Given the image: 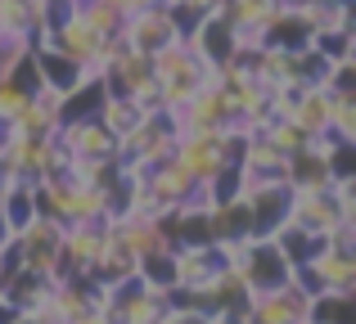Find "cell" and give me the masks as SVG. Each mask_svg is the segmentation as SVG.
Segmentation results:
<instances>
[{
  "label": "cell",
  "mask_w": 356,
  "mask_h": 324,
  "mask_svg": "<svg viewBox=\"0 0 356 324\" xmlns=\"http://www.w3.org/2000/svg\"><path fill=\"white\" fill-rule=\"evenodd\" d=\"M154 77L163 86V104L167 108H185L203 86H208V63H199V54L185 41L167 45L163 54H154Z\"/></svg>",
  "instance_id": "obj_1"
},
{
  "label": "cell",
  "mask_w": 356,
  "mask_h": 324,
  "mask_svg": "<svg viewBox=\"0 0 356 324\" xmlns=\"http://www.w3.org/2000/svg\"><path fill=\"white\" fill-rule=\"evenodd\" d=\"M172 144H176V117L167 113V108L145 113L136 131L122 135V167H127L131 176H140V171H149V167H158L163 158H172Z\"/></svg>",
  "instance_id": "obj_2"
},
{
  "label": "cell",
  "mask_w": 356,
  "mask_h": 324,
  "mask_svg": "<svg viewBox=\"0 0 356 324\" xmlns=\"http://www.w3.org/2000/svg\"><path fill=\"white\" fill-rule=\"evenodd\" d=\"M239 284L248 289V298H261V293H280L293 284V266L280 257V248L270 239H243L239 262H235Z\"/></svg>",
  "instance_id": "obj_3"
},
{
  "label": "cell",
  "mask_w": 356,
  "mask_h": 324,
  "mask_svg": "<svg viewBox=\"0 0 356 324\" xmlns=\"http://www.w3.org/2000/svg\"><path fill=\"white\" fill-rule=\"evenodd\" d=\"M59 244H63V225L50 216H36L27 230H18L14 244L5 248V266H23V271H41L54 275V262H59Z\"/></svg>",
  "instance_id": "obj_4"
},
{
  "label": "cell",
  "mask_w": 356,
  "mask_h": 324,
  "mask_svg": "<svg viewBox=\"0 0 356 324\" xmlns=\"http://www.w3.org/2000/svg\"><path fill=\"white\" fill-rule=\"evenodd\" d=\"M63 144H68V158L77 167H104V162H122V140L108 131L99 117H81V122L59 126Z\"/></svg>",
  "instance_id": "obj_5"
},
{
  "label": "cell",
  "mask_w": 356,
  "mask_h": 324,
  "mask_svg": "<svg viewBox=\"0 0 356 324\" xmlns=\"http://www.w3.org/2000/svg\"><path fill=\"white\" fill-rule=\"evenodd\" d=\"M45 45H50V50H59V54H68L72 63H81L90 77H99V72H104V63H108V54H113V36H99L81 14L72 18V23H63Z\"/></svg>",
  "instance_id": "obj_6"
},
{
  "label": "cell",
  "mask_w": 356,
  "mask_h": 324,
  "mask_svg": "<svg viewBox=\"0 0 356 324\" xmlns=\"http://www.w3.org/2000/svg\"><path fill=\"white\" fill-rule=\"evenodd\" d=\"M172 162H181V171L190 180H212L226 167V135L221 131H181L172 144Z\"/></svg>",
  "instance_id": "obj_7"
},
{
  "label": "cell",
  "mask_w": 356,
  "mask_h": 324,
  "mask_svg": "<svg viewBox=\"0 0 356 324\" xmlns=\"http://www.w3.org/2000/svg\"><path fill=\"white\" fill-rule=\"evenodd\" d=\"M181 36H176V27H172V14H167L163 5H154V9H145V14H136V18H127L122 23V45L127 50H136V54H163L167 45H176Z\"/></svg>",
  "instance_id": "obj_8"
},
{
  "label": "cell",
  "mask_w": 356,
  "mask_h": 324,
  "mask_svg": "<svg viewBox=\"0 0 356 324\" xmlns=\"http://www.w3.org/2000/svg\"><path fill=\"white\" fill-rule=\"evenodd\" d=\"M312 41H316V27L307 23V14L298 9V0H280L275 14H270V23H266L261 45H266V50H289V54H298V50H307Z\"/></svg>",
  "instance_id": "obj_9"
},
{
  "label": "cell",
  "mask_w": 356,
  "mask_h": 324,
  "mask_svg": "<svg viewBox=\"0 0 356 324\" xmlns=\"http://www.w3.org/2000/svg\"><path fill=\"white\" fill-rule=\"evenodd\" d=\"M54 284H59L54 275L23 271V266H5V275H0V302H9L18 316H27L32 307H41V302L54 293Z\"/></svg>",
  "instance_id": "obj_10"
},
{
  "label": "cell",
  "mask_w": 356,
  "mask_h": 324,
  "mask_svg": "<svg viewBox=\"0 0 356 324\" xmlns=\"http://www.w3.org/2000/svg\"><path fill=\"white\" fill-rule=\"evenodd\" d=\"M248 203V221H252V239H270L280 225L289 221V203H293V189L289 185H261V189L243 194Z\"/></svg>",
  "instance_id": "obj_11"
},
{
  "label": "cell",
  "mask_w": 356,
  "mask_h": 324,
  "mask_svg": "<svg viewBox=\"0 0 356 324\" xmlns=\"http://www.w3.org/2000/svg\"><path fill=\"white\" fill-rule=\"evenodd\" d=\"M185 45L199 54V63H208V68H226L230 54H235V27H230L221 14H208L190 36H185Z\"/></svg>",
  "instance_id": "obj_12"
},
{
  "label": "cell",
  "mask_w": 356,
  "mask_h": 324,
  "mask_svg": "<svg viewBox=\"0 0 356 324\" xmlns=\"http://www.w3.org/2000/svg\"><path fill=\"white\" fill-rule=\"evenodd\" d=\"M32 59H36V77H41V90H50V95H59V99H68L77 86H86L90 81V72L81 68V63H72L68 54H59V50H32Z\"/></svg>",
  "instance_id": "obj_13"
},
{
  "label": "cell",
  "mask_w": 356,
  "mask_h": 324,
  "mask_svg": "<svg viewBox=\"0 0 356 324\" xmlns=\"http://www.w3.org/2000/svg\"><path fill=\"white\" fill-rule=\"evenodd\" d=\"M307 316V298L289 284L280 293H261V298H248V311L243 320L248 324H302Z\"/></svg>",
  "instance_id": "obj_14"
},
{
  "label": "cell",
  "mask_w": 356,
  "mask_h": 324,
  "mask_svg": "<svg viewBox=\"0 0 356 324\" xmlns=\"http://www.w3.org/2000/svg\"><path fill=\"white\" fill-rule=\"evenodd\" d=\"M307 266L316 271V280H321L325 293H343V298H352V293H356V253L321 248V257L307 262Z\"/></svg>",
  "instance_id": "obj_15"
},
{
  "label": "cell",
  "mask_w": 356,
  "mask_h": 324,
  "mask_svg": "<svg viewBox=\"0 0 356 324\" xmlns=\"http://www.w3.org/2000/svg\"><path fill=\"white\" fill-rule=\"evenodd\" d=\"M334 176H330V162H325L321 149H298L293 158H289V189L293 194H312V189H330Z\"/></svg>",
  "instance_id": "obj_16"
},
{
  "label": "cell",
  "mask_w": 356,
  "mask_h": 324,
  "mask_svg": "<svg viewBox=\"0 0 356 324\" xmlns=\"http://www.w3.org/2000/svg\"><path fill=\"white\" fill-rule=\"evenodd\" d=\"M270 244L280 248V257H284L289 266H307V262H316L321 257V248H325V235H307L302 225H293V221H284V225L270 235Z\"/></svg>",
  "instance_id": "obj_17"
},
{
  "label": "cell",
  "mask_w": 356,
  "mask_h": 324,
  "mask_svg": "<svg viewBox=\"0 0 356 324\" xmlns=\"http://www.w3.org/2000/svg\"><path fill=\"white\" fill-rule=\"evenodd\" d=\"M0 216H5L9 235L27 230L36 221V185L32 180H14L5 194H0Z\"/></svg>",
  "instance_id": "obj_18"
},
{
  "label": "cell",
  "mask_w": 356,
  "mask_h": 324,
  "mask_svg": "<svg viewBox=\"0 0 356 324\" xmlns=\"http://www.w3.org/2000/svg\"><path fill=\"white\" fill-rule=\"evenodd\" d=\"M289 122H293L298 131H307V135H325V126H330V90L307 86L302 95H298V104H293V113H289Z\"/></svg>",
  "instance_id": "obj_19"
},
{
  "label": "cell",
  "mask_w": 356,
  "mask_h": 324,
  "mask_svg": "<svg viewBox=\"0 0 356 324\" xmlns=\"http://www.w3.org/2000/svg\"><path fill=\"white\" fill-rule=\"evenodd\" d=\"M41 32V0H0V36Z\"/></svg>",
  "instance_id": "obj_20"
},
{
  "label": "cell",
  "mask_w": 356,
  "mask_h": 324,
  "mask_svg": "<svg viewBox=\"0 0 356 324\" xmlns=\"http://www.w3.org/2000/svg\"><path fill=\"white\" fill-rule=\"evenodd\" d=\"M99 104H104V81L90 77L86 86H77L68 99H59V126L81 122V117H95V113H99Z\"/></svg>",
  "instance_id": "obj_21"
},
{
  "label": "cell",
  "mask_w": 356,
  "mask_h": 324,
  "mask_svg": "<svg viewBox=\"0 0 356 324\" xmlns=\"http://www.w3.org/2000/svg\"><path fill=\"white\" fill-rule=\"evenodd\" d=\"M95 117L122 140V135H131L140 126V117H145V113H140V104H136V99H127V95H104V104H99Z\"/></svg>",
  "instance_id": "obj_22"
},
{
  "label": "cell",
  "mask_w": 356,
  "mask_h": 324,
  "mask_svg": "<svg viewBox=\"0 0 356 324\" xmlns=\"http://www.w3.org/2000/svg\"><path fill=\"white\" fill-rule=\"evenodd\" d=\"M348 311H352V298H343V293H321V298H307L302 324H348Z\"/></svg>",
  "instance_id": "obj_23"
},
{
  "label": "cell",
  "mask_w": 356,
  "mask_h": 324,
  "mask_svg": "<svg viewBox=\"0 0 356 324\" xmlns=\"http://www.w3.org/2000/svg\"><path fill=\"white\" fill-rule=\"evenodd\" d=\"M316 50L325 54L330 63H343V59H356V27H334V32H316Z\"/></svg>",
  "instance_id": "obj_24"
},
{
  "label": "cell",
  "mask_w": 356,
  "mask_h": 324,
  "mask_svg": "<svg viewBox=\"0 0 356 324\" xmlns=\"http://www.w3.org/2000/svg\"><path fill=\"white\" fill-rule=\"evenodd\" d=\"M203 189H208V207H221V203L243 198V176H239V167H221L212 180H203Z\"/></svg>",
  "instance_id": "obj_25"
},
{
  "label": "cell",
  "mask_w": 356,
  "mask_h": 324,
  "mask_svg": "<svg viewBox=\"0 0 356 324\" xmlns=\"http://www.w3.org/2000/svg\"><path fill=\"white\" fill-rule=\"evenodd\" d=\"M77 14L86 18V23L95 27L99 36H122V23H127V18H122L118 9L108 5V0H81V5H77Z\"/></svg>",
  "instance_id": "obj_26"
},
{
  "label": "cell",
  "mask_w": 356,
  "mask_h": 324,
  "mask_svg": "<svg viewBox=\"0 0 356 324\" xmlns=\"http://www.w3.org/2000/svg\"><path fill=\"white\" fill-rule=\"evenodd\" d=\"M27 99H32V95H23V90H18L9 77H0V126H9V122H14V117L23 113V104H27Z\"/></svg>",
  "instance_id": "obj_27"
},
{
  "label": "cell",
  "mask_w": 356,
  "mask_h": 324,
  "mask_svg": "<svg viewBox=\"0 0 356 324\" xmlns=\"http://www.w3.org/2000/svg\"><path fill=\"white\" fill-rule=\"evenodd\" d=\"M108 5H113L118 14H122V18H136V14H145V9L163 5V0H108Z\"/></svg>",
  "instance_id": "obj_28"
},
{
  "label": "cell",
  "mask_w": 356,
  "mask_h": 324,
  "mask_svg": "<svg viewBox=\"0 0 356 324\" xmlns=\"http://www.w3.org/2000/svg\"><path fill=\"white\" fill-rule=\"evenodd\" d=\"M167 324H208V316H199V311H172Z\"/></svg>",
  "instance_id": "obj_29"
},
{
  "label": "cell",
  "mask_w": 356,
  "mask_h": 324,
  "mask_svg": "<svg viewBox=\"0 0 356 324\" xmlns=\"http://www.w3.org/2000/svg\"><path fill=\"white\" fill-rule=\"evenodd\" d=\"M14 320H18V311L9 307V302H0V324H14Z\"/></svg>",
  "instance_id": "obj_30"
},
{
  "label": "cell",
  "mask_w": 356,
  "mask_h": 324,
  "mask_svg": "<svg viewBox=\"0 0 356 324\" xmlns=\"http://www.w3.org/2000/svg\"><path fill=\"white\" fill-rule=\"evenodd\" d=\"M208 324H248V320H243V316H212Z\"/></svg>",
  "instance_id": "obj_31"
},
{
  "label": "cell",
  "mask_w": 356,
  "mask_h": 324,
  "mask_svg": "<svg viewBox=\"0 0 356 324\" xmlns=\"http://www.w3.org/2000/svg\"><path fill=\"white\" fill-rule=\"evenodd\" d=\"M339 5H352V0H339Z\"/></svg>",
  "instance_id": "obj_32"
}]
</instances>
